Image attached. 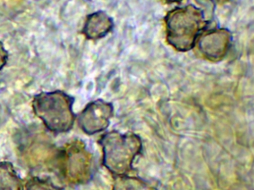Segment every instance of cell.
Listing matches in <instances>:
<instances>
[{
  "instance_id": "6da1fadb",
  "label": "cell",
  "mask_w": 254,
  "mask_h": 190,
  "mask_svg": "<svg viewBox=\"0 0 254 190\" xmlns=\"http://www.w3.org/2000/svg\"><path fill=\"white\" fill-rule=\"evenodd\" d=\"M99 144L102 147V164L114 177L128 175L142 151V139L131 132H106L101 136Z\"/></svg>"
},
{
  "instance_id": "7a4b0ae2",
  "label": "cell",
  "mask_w": 254,
  "mask_h": 190,
  "mask_svg": "<svg viewBox=\"0 0 254 190\" xmlns=\"http://www.w3.org/2000/svg\"><path fill=\"white\" fill-rule=\"evenodd\" d=\"M165 22L168 43L181 52L192 49L200 33L207 26L203 12L192 4L171 10Z\"/></svg>"
},
{
  "instance_id": "3957f363",
  "label": "cell",
  "mask_w": 254,
  "mask_h": 190,
  "mask_svg": "<svg viewBox=\"0 0 254 190\" xmlns=\"http://www.w3.org/2000/svg\"><path fill=\"white\" fill-rule=\"evenodd\" d=\"M74 101L70 95L57 90L35 95L32 105L35 115L47 130L62 134L69 132L76 120L77 116L72 108Z\"/></svg>"
},
{
  "instance_id": "277c9868",
  "label": "cell",
  "mask_w": 254,
  "mask_h": 190,
  "mask_svg": "<svg viewBox=\"0 0 254 190\" xmlns=\"http://www.w3.org/2000/svg\"><path fill=\"white\" fill-rule=\"evenodd\" d=\"M56 169L69 186L87 184L94 175L93 154L81 140H73L59 148Z\"/></svg>"
},
{
  "instance_id": "5b68a950",
  "label": "cell",
  "mask_w": 254,
  "mask_h": 190,
  "mask_svg": "<svg viewBox=\"0 0 254 190\" xmlns=\"http://www.w3.org/2000/svg\"><path fill=\"white\" fill-rule=\"evenodd\" d=\"M45 132L38 129L26 131L18 142V155L25 166L35 172L56 169L59 148Z\"/></svg>"
},
{
  "instance_id": "8992f818",
  "label": "cell",
  "mask_w": 254,
  "mask_h": 190,
  "mask_svg": "<svg viewBox=\"0 0 254 190\" xmlns=\"http://www.w3.org/2000/svg\"><path fill=\"white\" fill-rule=\"evenodd\" d=\"M111 102L102 99L89 102L76 117L80 129L87 135H94L107 130L114 116Z\"/></svg>"
},
{
  "instance_id": "52a82bcc",
  "label": "cell",
  "mask_w": 254,
  "mask_h": 190,
  "mask_svg": "<svg viewBox=\"0 0 254 190\" xmlns=\"http://www.w3.org/2000/svg\"><path fill=\"white\" fill-rule=\"evenodd\" d=\"M199 53L205 59L219 61L224 59L231 44V34L228 30L214 29L203 33L197 40Z\"/></svg>"
},
{
  "instance_id": "ba28073f",
  "label": "cell",
  "mask_w": 254,
  "mask_h": 190,
  "mask_svg": "<svg viewBox=\"0 0 254 190\" xmlns=\"http://www.w3.org/2000/svg\"><path fill=\"white\" fill-rule=\"evenodd\" d=\"M113 28V19L105 12L97 11L87 16L81 33L87 40H97L105 37Z\"/></svg>"
},
{
  "instance_id": "9c48e42d",
  "label": "cell",
  "mask_w": 254,
  "mask_h": 190,
  "mask_svg": "<svg viewBox=\"0 0 254 190\" xmlns=\"http://www.w3.org/2000/svg\"><path fill=\"white\" fill-rule=\"evenodd\" d=\"M0 190H24V183L11 162H0Z\"/></svg>"
},
{
  "instance_id": "30bf717a",
  "label": "cell",
  "mask_w": 254,
  "mask_h": 190,
  "mask_svg": "<svg viewBox=\"0 0 254 190\" xmlns=\"http://www.w3.org/2000/svg\"><path fill=\"white\" fill-rule=\"evenodd\" d=\"M114 183L112 190H156L150 183L139 177H114Z\"/></svg>"
},
{
  "instance_id": "8fae6325",
  "label": "cell",
  "mask_w": 254,
  "mask_h": 190,
  "mask_svg": "<svg viewBox=\"0 0 254 190\" xmlns=\"http://www.w3.org/2000/svg\"><path fill=\"white\" fill-rule=\"evenodd\" d=\"M25 190H64L54 183L46 178L34 177L30 178L24 185Z\"/></svg>"
},
{
  "instance_id": "7c38bea8",
  "label": "cell",
  "mask_w": 254,
  "mask_h": 190,
  "mask_svg": "<svg viewBox=\"0 0 254 190\" xmlns=\"http://www.w3.org/2000/svg\"><path fill=\"white\" fill-rule=\"evenodd\" d=\"M8 53L5 48L3 43L0 42V71L6 65L8 61Z\"/></svg>"
},
{
  "instance_id": "4fadbf2b",
  "label": "cell",
  "mask_w": 254,
  "mask_h": 190,
  "mask_svg": "<svg viewBox=\"0 0 254 190\" xmlns=\"http://www.w3.org/2000/svg\"><path fill=\"white\" fill-rule=\"evenodd\" d=\"M208 1H210L214 3H218V4H221V3H225L226 1H228L229 0H208Z\"/></svg>"
},
{
  "instance_id": "5bb4252c",
  "label": "cell",
  "mask_w": 254,
  "mask_h": 190,
  "mask_svg": "<svg viewBox=\"0 0 254 190\" xmlns=\"http://www.w3.org/2000/svg\"><path fill=\"white\" fill-rule=\"evenodd\" d=\"M166 2L169 3H176V2H181L183 0H164Z\"/></svg>"
}]
</instances>
